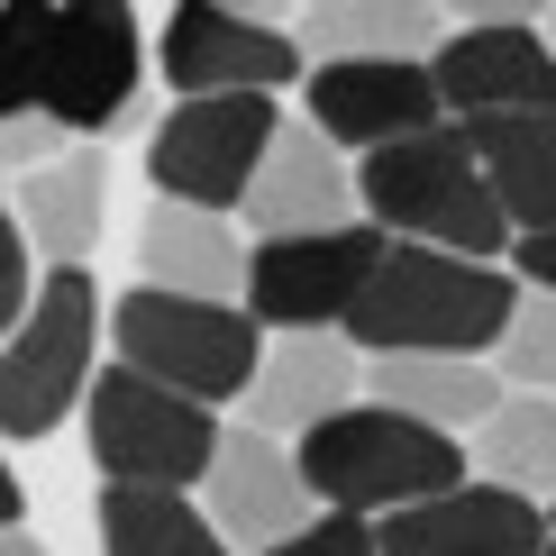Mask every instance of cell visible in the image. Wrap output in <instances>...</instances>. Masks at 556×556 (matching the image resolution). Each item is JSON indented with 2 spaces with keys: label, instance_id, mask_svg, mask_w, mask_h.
Segmentation results:
<instances>
[{
  "label": "cell",
  "instance_id": "cb8c5ba5",
  "mask_svg": "<svg viewBox=\"0 0 556 556\" xmlns=\"http://www.w3.org/2000/svg\"><path fill=\"white\" fill-rule=\"evenodd\" d=\"M493 365H502L511 392H547V402H556V301L547 292H520V311H511V329H502Z\"/></svg>",
  "mask_w": 556,
  "mask_h": 556
},
{
  "label": "cell",
  "instance_id": "7c38bea8",
  "mask_svg": "<svg viewBox=\"0 0 556 556\" xmlns=\"http://www.w3.org/2000/svg\"><path fill=\"white\" fill-rule=\"evenodd\" d=\"M211 529L228 547H247V556H274L283 539H301V529L319 520V502H311V483H301V456L283 447V438H265V429H228L219 438V456H211Z\"/></svg>",
  "mask_w": 556,
  "mask_h": 556
},
{
  "label": "cell",
  "instance_id": "484cf974",
  "mask_svg": "<svg viewBox=\"0 0 556 556\" xmlns=\"http://www.w3.org/2000/svg\"><path fill=\"white\" fill-rule=\"evenodd\" d=\"M37 301V274H28V238H18V219L0 211V346H10V329L28 319Z\"/></svg>",
  "mask_w": 556,
  "mask_h": 556
},
{
  "label": "cell",
  "instance_id": "1f68e13d",
  "mask_svg": "<svg viewBox=\"0 0 556 556\" xmlns=\"http://www.w3.org/2000/svg\"><path fill=\"white\" fill-rule=\"evenodd\" d=\"M547 529H556V511H547Z\"/></svg>",
  "mask_w": 556,
  "mask_h": 556
},
{
  "label": "cell",
  "instance_id": "9a60e30c",
  "mask_svg": "<svg viewBox=\"0 0 556 556\" xmlns=\"http://www.w3.org/2000/svg\"><path fill=\"white\" fill-rule=\"evenodd\" d=\"M365 402V356L346 346L338 329H311V338H265L256 356V383H247V429L265 438H311L329 429L338 410Z\"/></svg>",
  "mask_w": 556,
  "mask_h": 556
},
{
  "label": "cell",
  "instance_id": "2e32d148",
  "mask_svg": "<svg viewBox=\"0 0 556 556\" xmlns=\"http://www.w3.org/2000/svg\"><path fill=\"white\" fill-rule=\"evenodd\" d=\"M375 547H383V556H539V547H547V511L466 475L456 493L410 502V511L375 520Z\"/></svg>",
  "mask_w": 556,
  "mask_h": 556
},
{
  "label": "cell",
  "instance_id": "d4e9b609",
  "mask_svg": "<svg viewBox=\"0 0 556 556\" xmlns=\"http://www.w3.org/2000/svg\"><path fill=\"white\" fill-rule=\"evenodd\" d=\"M274 556H383V547H375V520H356V511H319L301 539H283Z\"/></svg>",
  "mask_w": 556,
  "mask_h": 556
},
{
  "label": "cell",
  "instance_id": "277c9868",
  "mask_svg": "<svg viewBox=\"0 0 556 556\" xmlns=\"http://www.w3.org/2000/svg\"><path fill=\"white\" fill-rule=\"evenodd\" d=\"M292 456H301V483H311V502L319 511H410V502H438V493H456L466 483V438H438L420 420H402V410H383V402H356V410H338L329 429H311V438H292Z\"/></svg>",
  "mask_w": 556,
  "mask_h": 556
},
{
  "label": "cell",
  "instance_id": "8992f818",
  "mask_svg": "<svg viewBox=\"0 0 556 556\" xmlns=\"http://www.w3.org/2000/svg\"><path fill=\"white\" fill-rule=\"evenodd\" d=\"M83 429H91V456L119 493H192L211 483V456H219V410L182 402V392L128 375V365H101L91 375V402H83Z\"/></svg>",
  "mask_w": 556,
  "mask_h": 556
},
{
  "label": "cell",
  "instance_id": "8fae6325",
  "mask_svg": "<svg viewBox=\"0 0 556 556\" xmlns=\"http://www.w3.org/2000/svg\"><path fill=\"white\" fill-rule=\"evenodd\" d=\"M155 74H165L182 101H219V91H265L311 74L301 64V46L283 18H256V10H219V0H192V10L165 18V37H155Z\"/></svg>",
  "mask_w": 556,
  "mask_h": 556
},
{
  "label": "cell",
  "instance_id": "30bf717a",
  "mask_svg": "<svg viewBox=\"0 0 556 556\" xmlns=\"http://www.w3.org/2000/svg\"><path fill=\"white\" fill-rule=\"evenodd\" d=\"M429 83H438V110H447L456 128L556 110V55H547V37H539V18H520V10L456 18L447 46L429 55Z\"/></svg>",
  "mask_w": 556,
  "mask_h": 556
},
{
  "label": "cell",
  "instance_id": "4dcf8cb0",
  "mask_svg": "<svg viewBox=\"0 0 556 556\" xmlns=\"http://www.w3.org/2000/svg\"><path fill=\"white\" fill-rule=\"evenodd\" d=\"M539 556H556V529H547V547H539Z\"/></svg>",
  "mask_w": 556,
  "mask_h": 556
},
{
  "label": "cell",
  "instance_id": "4316f807",
  "mask_svg": "<svg viewBox=\"0 0 556 556\" xmlns=\"http://www.w3.org/2000/svg\"><path fill=\"white\" fill-rule=\"evenodd\" d=\"M511 283L556 301V238H511Z\"/></svg>",
  "mask_w": 556,
  "mask_h": 556
},
{
  "label": "cell",
  "instance_id": "7402d4cb",
  "mask_svg": "<svg viewBox=\"0 0 556 556\" xmlns=\"http://www.w3.org/2000/svg\"><path fill=\"white\" fill-rule=\"evenodd\" d=\"M466 475L556 511V402L547 392H502V410L466 438Z\"/></svg>",
  "mask_w": 556,
  "mask_h": 556
},
{
  "label": "cell",
  "instance_id": "f1b7e54d",
  "mask_svg": "<svg viewBox=\"0 0 556 556\" xmlns=\"http://www.w3.org/2000/svg\"><path fill=\"white\" fill-rule=\"evenodd\" d=\"M0 556H46V547L28 539V529H0Z\"/></svg>",
  "mask_w": 556,
  "mask_h": 556
},
{
  "label": "cell",
  "instance_id": "ba28073f",
  "mask_svg": "<svg viewBox=\"0 0 556 556\" xmlns=\"http://www.w3.org/2000/svg\"><path fill=\"white\" fill-rule=\"evenodd\" d=\"M283 137L265 91H219V101H174L165 128L147 147V174H155V201H182V211H211L228 219L256 182L265 147Z\"/></svg>",
  "mask_w": 556,
  "mask_h": 556
},
{
  "label": "cell",
  "instance_id": "d6986e66",
  "mask_svg": "<svg viewBox=\"0 0 556 556\" xmlns=\"http://www.w3.org/2000/svg\"><path fill=\"white\" fill-rule=\"evenodd\" d=\"M137 283L147 292H182V301H247V238H238V219L155 201L147 228H137Z\"/></svg>",
  "mask_w": 556,
  "mask_h": 556
},
{
  "label": "cell",
  "instance_id": "f546056e",
  "mask_svg": "<svg viewBox=\"0 0 556 556\" xmlns=\"http://www.w3.org/2000/svg\"><path fill=\"white\" fill-rule=\"evenodd\" d=\"M539 37H547V55H556V10H547V28H539Z\"/></svg>",
  "mask_w": 556,
  "mask_h": 556
},
{
  "label": "cell",
  "instance_id": "52a82bcc",
  "mask_svg": "<svg viewBox=\"0 0 556 556\" xmlns=\"http://www.w3.org/2000/svg\"><path fill=\"white\" fill-rule=\"evenodd\" d=\"M91 338H101V292L91 274H46L28 319L0 346V438H46L64 410L91 402Z\"/></svg>",
  "mask_w": 556,
  "mask_h": 556
},
{
  "label": "cell",
  "instance_id": "603a6c76",
  "mask_svg": "<svg viewBox=\"0 0 556 556\" xmlns=\"http://www.w3.org/2000/svg\"><path fill=\"white\" fill-rule=\"evenodd\" d=\"M101 556H238L192 493H101Z\"/></svg>",
  "mask_w": 556,
  "mask_h": 556
},
{
  "label": "cell",
  "instance_id": "ac0fdd59",
  "mask_svg": "<svg viewBox=\"0 0 556 556\" xmlns=\"http://www.w3.org/2000/svg\"><path fill=\"white\" fill-rule=\"evenodd\" d=\"M502 365L493 356H365V402L402 410L438 438H475L502 410Z\"/></svg>",
  "mask_w": 556,
  "mask_h": 556
},
{
  "label": "cell",
  "instance_id": "4fadbf2b",
  "mask_svg": "<svg viewBox=\"0 0 556 556\" xmlns=\"http://www.w3.org/2000/svg\"><path fill=\"white\" fill-rule=\"evenodd\" d=\"M301 91H311V128L329 137L338 155H346V147H356V155H383V147H402V137L447 128L429 64H311Z\"/></svg>",
  "mask_w": 556,
  "mask_h": 556
},
{
  "label": "cell",
  "instance_id": "5bb4252c",
  "mask_svg": "<svg viewBox=\"0 0 556 556\" xmlns=\"http://www.w3.org/2000/svg\"><path fill=\"white\" fill-rule=\"evenodd\" d=\"M238 219L265 238H329V228H356V165L319 137L311 119H283V137L265 147L256 182H247Z\"/></svg>",
  "mask_w": 556,
  "mask_h": 556
},
{
  "label": "cell",
  "instance_id": "ffe728a7",
  "mask_svg": "<svg viewBox=\"0 0 556 556\" xmlns=\"http://www.w3.org/2000/svg\"><path fill=\"white\" fill-rule=\"evenodd\" d=\"M301 64H429L447 46V18L420 0H311L292 18Z\"/></svg>",
  "mask_w": 556,
  "mask_h": 556
},
{
  "label": "cell",
  "instance_id": "3957f363",
  "mask_svg": "<svg viewBox=\"0 0 556 556\" xmlns=\"http://www.w3.org/2000/svg\"><path fill=\"white\" fill-rule=\"evenodd\" d=\"M356 201H365V228H383L392 247H438V256H466V265L511 256V219H502L456 119L429 137H402L383 155H356Z\"/></svg>",
  "mask_w": 556,
  "mask_h": 556
},
{
  "label": "cell",
  "instance_id": "83f0119b",
  "mask_svg": "<svg viewBox=\"0 0 556 556\" xmlns=\"http://www.w3.org/2000/svg\"><path fill=\"white\" fill-rule=\"evenodd\" d=\"M0 529H18V475L0 466Z\"/></svg>",
  "mask_w": 556,
  "mask_h": 556
},
{
  "label": "cell",
  "instance_id": "6da1fadb",
  "mask_svg": "<svg viewBox=\"0 0 556 556\" xmlns=\"http://www.w3.org/2000/svg\"><path fill=\"white\" fill-rule=\"evenodd\" d=\"M147 46L119 0H18L0 10V128H55L83 137L128 110Z\"/></svg>",
  "mask_w": 556,
  "mask_h": 556
},
{
  "label": "cell",
  "instance_id": "5b68a950",
  "mask_svg": "<svg viewBox=\"0 0 556 556\" xmlns=\"http://www.w3.org/2000/svg\"><path fill=\"white\" fill-rule=\"evenodd\" d=\"M110 338H119V365L147 383L182 392V402L219 410V402H247L256 383V356H265V329L238 311V301H182V292H119L110 311Z\"/></svg>",
  "mask_w": 556,
  "mask_h": 556
},
{
  "label": "cell",
  "instance_id": "e0dca14e",
  "mask_svg": "<svg viewBox=\"0 0 556 556\" xmlns=\"http://www.w3.org/2000/svg\"><path fill=\"white\" fill-rule=\"evenodd\" d=\"M0 211L18 219L28 256H46V274H83L91 247H101V219H110V155L83 137V147H64L55 165L18 174Z\"/></svg>",
  "mask_w": 556,
  "mask_h": 556
},
{
  "label": "cell",
  "instance_id": "9c48e42d",
  "mask_svg": "<svg viewBox=\"0 0 556 556\" xmlns=\"http://www.w3.org/2000/svg\"><path fill=\"white\" fill-rule=\"evenodd\" d=\"M383 265V228H329V238H265L247 247V301L265 338H311V329H346L356 292Z\"/></svg>",
  "mask_w": 556,
  "mask_h": 556
},
{
  "label": "cell",
  "instance_id": "44dd1931",
  "mask_svg": "<svg viewBox=\"0 0 556 556\" xmlns=\"http://www.w3.org/2000/svg\"><path fill=\"white\" fill-rule=\"evenodd\" d=\"M483 182H493L511 238H556V110H529V119H475L466 128Z\"/></svg>",
  "mask_w": 556,
  "mask_h": 556
},
{
  "label": "cell",
  "instance_id": "7a4b0ae2",
  "mask_svg": "<svg viewBox=\"0 0 556 556\" xmlns=\"http://www.w3.org/2000/svg\"><path fill=\"white\" fill-rule=\"evenodd\" d=\"M511 311H520L511 265H466V256H438V247L383 238V265L356 292L338 338L356 356H493Z\"/></svg>",
  "mask_w": 556,
  "mask_h": 556
}]
</instances>
